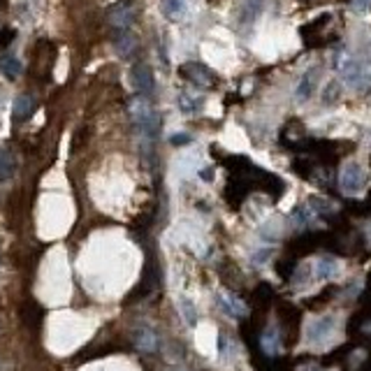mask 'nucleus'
Instances as JSON below:
<instances>
[{
	"mask_svg": "<svg viewBox=\"0 0 371 371\" xmlns=\"http://www.w3.org/2000/svg\"><path fill=\"white\" fill-rule=\"evenodd\" d=\"M128 114H130V121L135 123V128L142 132V135H146L149 139H154L158 135L161 119H158L156 107L146 95H135V98H130Z\"/></svg>",
	"mask_w": 371,
	"mask_h": 371,
	"instance_id": "obj_1",
	"label": "nucleus"
},
{
	"mask_svg": "<svg viewBox=\"0 0 371 371\" xmlns=\"http://www.w3.org/2000/svg\"><path fill=\"white\" fill-rule=\"evenodd\" d=\"M161 10L165 14V19L181 21L188 14V0H161Z\"/></svg>",
	"mask_w": 371,
	"mask_h": 371,
	"instance_id": "obj_8",
	"label": "nucleus"
},
{
	"mask_svg": "<svg viewBox=\"0 0 371 371\" xmlns=\"http://www.w3.org/2000/svg\"><path fill=\"white\" fill-rule=\"evenodd\" d=\"M334 318L332 316H325V318H318V321L313 323H308V328H306V337L311 343H321L330 337V334L334 332Z\"/></svg>",
	"mask_w": 371,
	"mask_h": 371,
	"instance_id": "obj_7",
	"label": "nucleus"
},
{
	"mask_svg": "<svg viewBox=\"0 0 371 371\" xmlns=\"http://www.w3.org/2000/svg\"><path fill=\"white\" fill-rule=\"evenodd\" d=\"M179 107L183 114H198L202 109V98L195 93H181L179 95Z\"/></svg>",
	"mask_w": 371,
	"mask_h": 371,
	"instance_id": "obj_17",
	"label": "nucleus"
},
{
	"mask_svg": "<svg viewBox=\"0 0 371 371\" xmlns=\"http://www.w3.org/2000/svg\"><path fill=\"white\" fill-rule=\"evenodd\" d=\"M220 306H223L225 311L230 316H235V318L246 316V306L240 302V297H235L232 293H220Z\"/></svg>",
	"mask_w": 371,
	"mask_h": 371,
	"instance_id": "obj_13",
	"label": "nucleus"
},
{
	"mask_svg": "<svg viewBox=\"0 0 371 371\" xmlns=\"http://www.w3.org/2000/svg\"><path fill=\"white\" fill-rule=\"evenodd\" d=\"M114 47H117V54L121 58H130V56H135V51H137V38L130 31H123L117 35V40H114Z\"/></svg>",
	"mask_w": 371,
	"mask_h": 371,
	"instance_id": "obj_10",
	"label": "nucleus"
},
{
	"mask_svg": "<svg viewBox=\"0 0 371 371\" xmlns=\"http://www.w3.org/2000/svg\"><path fill=\"white\" fill-rule=\"evenodd\" d=\"M107 19H109L112 28H117L119 33L128 31L132 26V21H135V7L128 5V3H121L117 7H112L109 14H107Z\"/></svg>",
	"mask_w": 371,
	"mask_h": 371,
	"instance_id": "obj_6",
	"label": "nucleus"
},
{
	"mask_svg": "<svg viewBox=\"0 0 371 371\" xmlns=\"http://www.w3.org/2000/svg\"><path fill=\"white\" fill-rule=\"evenodd\" d=\"M0 70H3L5 77L16 79V77L21 75V63H19V58H16V56H5L3 63H0Z\"/></svg>",
	"mask_w": 371,
	"mask_h": 371,
	"instance_id": "obj_20",
	"label": "nucleus"
},
{
	"mask_svg": "<svg viewBox=\"0 0 371 371\" xmlns=\"http://www.w3.org/2000/svg\"><path fill=\"white\" fill-rule=\"evenodd\" d=\"M42 316H44V311L42 308L35 304V302H26L23 304V308H21V318H23V323L28 325L31 330H35L40 325V321H42Z\"/></svg>",
	"mask_w": 371,
	"mask_h": 371,
	"instance_id": "obj_14",
	"label": "nucleus"
},
{
	"mask_svg": "<svg viewBox=\"0 0 371 371\" xmlns=\"http://www.w3.org/2000/svg\"><path fill=\"white\" fill-rule=\"evenodd\" d=\"M316 82H318V68H311L306 70V72L302 75V79H299L297 84V100H308L316 91Z\"/></svg>",
	"mask_w": 371,
	"mask_h": 371,
	"instance_id": "obj_11",
	"label": "nucleus"
},
{
	"mask_svg": "<svg viewBox=\"0 0 371 371\" xmlns=\"http://www.w3.org/2000/svg\"><path fill=\"white\" fill-rule=\"evenodd\" d=\"M33 112H35V100H33V95L28 93H21L19 98L14 100V107H12V117L16 123H21L26 119H31L33 117Z\"/></svg>",
	"mask_w": 371,
	"mask_h": 371,
	"instance_id": "obj_9",
	"label": "nucleus"
},
{
	"mask_svg": "<svg viewBox=\"0 0 371 371\" xmlns=\"http://www.w3.org/2000/svg\"><path fill=\"white\" fill-rule=\"evenodd\" d=\"M360 58V77H357V91H367L371 88V54L369 56H357Z\"/></svg>",
	"mask_w": 371,
	"mask_h": 371,
	"instance_id": "obj_16",
	"label": "nucleus"
},
{
	"mask_svg": "<svg viewBox=\"0 0 371 371\" xmlns=\"http://www.w3.org/2000/svg\"><path fill=\"white\" fill-rule=\"evenodd\" d=\"M130 84L132 88L137 91V95H151L154 88H156V79H154V72L151 68L146 63H135L130 68Z\"/></svg>",
	"mask_w": 371,
	"mask_h": 371,
	"instance_id": "obj_3",
	"label": "nucleus"
},
{
	"mask_svg": "<svg viewBox=\"0 0 371 371\" xmlns=\"http://www.w3.org/2000/svg\"><path fill=\"white\" fill-rule=\"evenodd\" d=\"M369 5H371V0H353V3H350L353 10H357V12L369 10Z\"/></svg>",
	"mask_w": 371,
	"mask_h": 371,
	"instance_id": "obj_22",
	"label": "nucleus"
},
{
	"mask_svg": "<svg viewBox=\"0 0 371 371\" xmlns=\"http://www.w3.org/2000/svg\"><path fill=\"white\" fill-rule=\"evenodd\" d=\"M179 308H181V313L186 318V323L188 325H195L198 323V311H195V306H193V302L188 297H181L179 299Z\"/></svg>",
	"mask_w": 371,
	"mask_h": 371,
	"instance_id": "obj_21",
	"label": "nucleus"
},
{
	"mask_svg": "<svg viewBox=\"0 0 371 371\" xmlns=\"http://www.w3.org/2000/svg\"><path fill=\"white\" fill-rule=\"evenodd\" d=\"M179 72L188 79L190 84H195L200 88H211L216 84V75L211 72L207 65H202V63H183L179 68Z\"/></svg>",
	"mask_w": 371,
	"mask_h": 371,
	"instance_id": "obj_4",
	"label": "nucleus"
},
{
	"mask_svg": "<svg viewBox=\"0 0 371 371\" xmlns=\"http://www.w3.org/2000/svg\"><path fill=\"white\" fill-rule=\"evenodd\" d=\"M188 142H190V135H183V132H179V135L172 137V144H176V146H179V144H188Z\"/></svg>",
	"mask_w": 371,
	"mask_h": 371,
	"instance_id": "obj_23",
	"label": "nucleus"
},
{
	"mask_svg": "<svg viewBox=\"0 0 371 371\" xmlns=\"http://www.w3.org/2000/svg\"><path fill=\"white\" fill-rule=\"evenodd\" d=\"M172 371H186L183 367H176V369H172Z\"/></svg>",
	"mask_w": 371,
	"mask_h": 371,
	"instance_id": "obj_24",
	"label": "nucleus"
},
{
	"mask_svg": "<svg viewBox=\"0 0 371 371\" xmlns=\"http://www.w3.org/2000/svg\"><path fill=\"white\" fill-rule=\"evenodd\" d=\"M260 346H262V353L267 357H276L281 353V334H279V330L269 328L267 332H264L262 339H260Z\"/></svg>",
	"mask_w": 371,
	"mask_h": 371,
	"instance_id": "obj_12",
	"label": "nucleus"
},
{
	"mask_svg": "<svg viewBox=\"0 0 371 371\" xmlns=\"http://www.w3.org/2000/svg\"><path fill=\"white\" fill-rule=\"evenodd\" d=\"M14 156L12 151H7V149H0V181L10 179L14 174Z\"/></svg>",
	"mask_w": 371,
	"mask_h": 371,
	"instance_id": "obj_18",
	"label": "nucleus"
},
{
	"mask_svg": "<svg viewBox=\"0 0 371 371\" xmlns=\"http://www.w3.org/2000/svg\"><path fill=\"white\" fill-rule=\"evenodd\" d=\"M262 3H264V0H244L242 7H240V21H242V23L255 21V16L260 14Z\"/></svg>",
	"mask_w": 371,
	"mask_h": 371,
	"instance_id": "obj_15",
	"label": "nucleus"
},
{
	"mask_svg": "<svg viewBox=\"0 0 371 371\" xmlns=\"http://www.w3.org/2000/svg\"><path fill=\"white\" fill-rule=\"evenodd\" d=\"M132 343H135V348L139 353L151 355V353L158 350V332L154 328H149V325H139V328L132 332Z\"/></svg>",
	"mask_w": 371,
	"mask_h": 371,
	"instance_id": "obj_5",
	"label": "nucleus"
},
{
	"mask_svg": "<svg viewBox=\"0 0 371 371\" xmlns=\"http://www.w3.org/2000/svg\"><path fill=\"white\" fill-rule=\"evenodd\" d=\"M339 188L346 195H355L365 188V170L357 163H346L339 172Z\"/></svg>",
	"mask_w": 371,
	"mask_h": 371,
	"instance_id": "obj_2",
	"label": "nucleus"
},
{
	"mask_svg": "<svg viewBox=\"0 0 371 371\" xmlns=\"http://www.w3.org/2000/svg\"><path fill=\"white\" fill-rule=\"evenodd\" d=\"M334 274H337V262L332 258H323L316 262V276L328 281V279H334Z\"/></svg>",
	"mask_w": 371,
	"mask_h": 371,
	"instance_id": "obj_19",
	"label": "nucleus"
}]
</instances>
